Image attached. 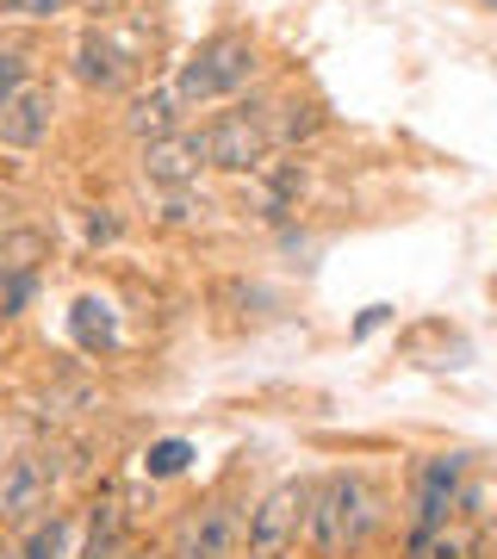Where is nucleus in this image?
<instances>
[{"mask_svg": "<svg viewBox=\"0 0 497 559\" xmlns=\"http://www.w3.org/2000/svg\"><path fill=\"white\" fill-rule=\"evenodd\" d=\"M69 540H75V516L69 510H44L20 540V559H69Z\"/></svg>", "mask_w": 497, "mask_h": 559, "instance_id": "f8f14e48", "label": "nucleus"}, {"mask_svg": "<svg viewBox=\"0 0 497 559\" xmlns=\"http://www.w3.org/2000/svg\"><path fill=\"white\" fill-rule=\"evenodd\" d=\"M466 498V454H436L417 473V522L411 528H448Z\"/></svg>", "mask_w": 497, "mask_h": 559, "instance_id": "6e6552de", "label": "nucleus"}, {"mask_svg": "<svg viewBox=\"0 0 497 559\" xmlns=\"http://www.w3.org/2000/svg\"><path fill=\"white\" fill-rule=\"evenodd\" d=\"M180 466H187V441H162L156 454H150V473H162V479L180 473Z\"/></svg>", "mask_w": 497, "mask_h": 559, "instance_id": "a211bd4d", "label": "nucleus"}, {"mask_svg": "<svg viewBox=\"0 0 497 559\" xmlns=\"http://www.w3.org/2000/svg\"><path fill=\"white\" fill-rule=\"evenodd\" d=\"M138 50L131 44H119L113 32H87V38L75 44V75L94 87V94H119V87H131L138 81Z\"/></svg>", "mask_w": 497, "mask_h": 559, "instance_id": "1a4fd4ad", "label": "nucleus"}, {"mask_svg": "<svg viewBox=\"0 0 497 559\" xmlns=\"http://www.w3.org/2000/svg\"><path fill=\"white\" fill-rule=\"evenodd\" d=\"M485 7H497V0H485Z\"/></svg>", "mask_w": 497, "mask_h": 559, "instance_id": "393cba45", "label": "nucleus"}, {"mask_svg": "<svg viewBox=\"0 0 497 559\" xmlns=\"http://www.w3.org/2000/svg\"><path fill=\"white\" fill-rule=\"evenodd\" d=\"M404 559H473V540L454 535V522H448V528H411Z\"/></svg>", "mask_w": 497, "mask_h": 559, "instance_id": "4468645a", "label": "nucleus"}, {"mask_svg": "<svg viewBox=\"0 0 497 559\" xmlns=\"http://www.w3.org/2000/svg\"><path fill=\"white\" fill-rule=\"evenodd\" d=\"M25 81H32V57L13 50V44H0V100H7V94H20Z\"/></svg>", "mask_w": 497, "mask_h": 559, "instance_id": "dca6fc26", "label": "nucleus"}, {"mask_svg": "<svg viewBox=\"0 0 497 559\" xmlns=\"http://www.w3.org/2000/svg\"><path fill=\"white\" fill-rule=\"evenodd\" d=\"M69 473L57 448H38V454H13L7 473H0V522H38L57 479Z\"/></svg>", "mask_w": 497, "mask_h": 559, "instance_id": "39448f33", "label": "nucleus"}, {"mask_svg": "<svg viewBox=\"0 0 497 559\" xmlns=\"http://www.w3.org/2000/svg\"><path fill=\"white\" fill-rule=\"evenodd\" d=\"M138 175L162 193H187L205 175V138L199 131H168L156 143H138Z\"/></svg>", "mask_w": 497, "mask_h": 559, "instance_id": "423d86ee", "label": "nucleus"}, {"mask_svg": "<svg viewBox=\"0 0 497 559\" xmlns=\"http://www.w3.org/2000/svg\"><path fill=\"white\" fill-rule=\"evenodd\" d=\"M492 293H497V286H492Z\"/></svg>", "mask_w": 497, "mask_h": 559, "instance_id": "a878e982", "label": "nucleus"}, {"mask_svg": "<svg viewBox=\"0 0 497 559\" xmlns=\"http://www.w3.org/2000/svg\"><path fill=\"white\" fill-rule=\"evenodd\" d=\"M305 510H311V479H280L242 522V559H286L305 535Z\"/></svg>", "mask_w": 497, "mask_h": 559, "instance_id": "7ed1b4c3", "label": "nucleus"}, {"mask_svg": "<svg viewBox=\"0 0 497 559\" xmlns=\"http://www.w3.org/2000/svg\"><path fill=\"white\" fill-rule=\"evenodd\" d=\"M119 559H162V554H150V547H125Z\"/></svg>", "mask_w": 497, "mask_h": 559, "instance_id": "4be33fe9", "label": "nucleus"}, {"mask_svg": "<svg viewBox=\"0 0 497 559\" xmlns=\"http://www.w3.org/2000/svg\"><path fill=\"white\" fill-rule=\"evenodd\" d=\"M0 559H20V547H7V540H0Z\"/></svg>", "mask_w": 497, "mask_h": 559, "instance_id": "5701e85b", "label": "nucleus"}, {"mask_svg": "<svg viewBox=\"0 0 497 559\" xmlns=\"http://www.w3.org/2000/svg\"><path fill=\"white\" fill-rule=\"evenodd\" d=\"M0 323H7V311H0Z\"/></svg>", "mask_w": 497, "mask_h": 559, "instance_id": "b1692460", "label": "nucleus"}, {"mask_svg": "<svg viewBox=\"0 0 497 559\" xmlns=\"http://www.w3.org/2000/svg\"><path fill=\"white\" fill-rule=\"evenodd\" d=\"M50 112H57L50 87H44V81H25L20 94L0 100V143H7V150H38V143L50 138Z\"/></svg>", "mask_w": 497, "mask_h": 559, "instance_id": "9d476101", "label": "nucleus"}, {"mask_svg": "<svg viewBox=\"0 0 497 559\" xmlns=\"http://www.w3.org/2000/svg\"><path fill=\"white\" fill-rule=\"evenodd\" d=\"M205 138V168H218V175H256L274 138H268V106L249 100V106H230L218 119L199 131Z\"/></svg>", "mask_w": 497, "mask_h": 559, "instance_id": "20e7f679", "label": "nucleus"}, {"mask_svg": "<svg viewBox=\"0 0 497 559\" xmlns=\"http://www.w3.org/2000/svg\"><path fill=\"white\" fill-rule=\"evenodd\" d=\"M175 559H242V516L224 498L199 503L193 516L180 522Z\"/></svg>", "mask_w": 497, "mask_h": 559, "instance_id": "0eeeda50", "label": "nucleus"}, {"mask_svg": "<svg viewBox=\"0 0 497 559\" xmlns=\"http://www.w3.org/2000/svg\"><path fill=\"white\" fill-rule=\"evenodd\" d=\"M261 57H256V38H242V32H212L205 44H193V57L180 62V100L187 106H212V100H230L242 94L249 81H256Z\"/></svg>", "mask_w": 497, "mask_h": 559, "instance_id": "f03ea898", "label": "nucleus"}, {"mask_svg": "<svg viewBox=\"0 0 497 559\" xmlns=\"http://www.w3.org/2000/svg\"><path fill=\"white\" fill-rule=\"evenodd\" d=\"M44 255H50V237L44 230H7L0 237V267H13V274H32Z\"/></svg>", "mask_w": 497, "mask_h": 559, "instance_id": "2eb2a0df", "label": "nucleus"}, {"mask_svg": "<svg viewBox=\"0 0 497 559\" xmlns=\"http://www.w3.org/2000/svg\"><path fill=\"white\" fill-rule=\"evenodd\" d=\"M379 528V491L360 473H330L311 479V510H305V540L318 559L360 554Z\"/></svg>", "mask_w": 497, "mask_h": 559, "instance_id": "f257e3e1", "label": "nucleus"}, {"mask_svg": "<svg viewBox=\"0 0 497 559\" xmlns=\"http://www.w3.org/2000/svg\"><path fill=\"white\" fill-rule=\"evenodd\" d=\"M473 554H478V559H497V498H492V510H478V540H473Z\"/></svg>", "mask_w": 497, "mask_h": 559, "instance_id": "6ab92c4d", "label": "nucleus"}, {"mask_svg": "<svg viewBox=\"0 0 497 559\" xmlns=\"http://www.w3.org/2000/svg\"><path fill=\"white\" fill-rule=\"evenodd\" d=\"M193 218H205V205H193L187 193H175V200L162 205V224H193Z\"/></svg>", "mask_w": 497, "mask_h": 559, "instance_id": "aec40b11", "label": "nucleus"}, {"mask_svg": "<svg viewBox=\"0 0 497 559\" xmlns=\"http://www.w3.org/2000/svg\"><path fill=\"white\" fill-rule=\"evenodd\" d=\"M180 119H187V100H180L175 81H156L150 94H138V100L125 106V131L138 143H156V138H168V131H180Z\"/></svg>", "mask_w": 497, "mask_h": 559, "instance_id": "9b49d317", "label": "nucleus"}, {"mask_svg": "<svg viewBox=\"0 0 497 559\" xmlns=\"http://www.w3.org/2000/svg\"><path fill=\"white\" fill-rule=\"evenodd\" d=\"M119 230H125L119 218H99V212L87 218V237H94V242H119Z\"/></svg>", "mask_w": 497, "mask_h": 559, "instance_id": "412c9836", "label": "nucleus"}, {"mask_svg": "<svg viewBox=\"0 0 497 559\" xmlns=\"http://www.w3.org/2000/svg\"><path fill=\"white\" fill-rule=\"evenodd\" d=\"M318 124H323V106L318 100H280V106H268V138H274V143L311 138Z\"/></svg>", "mask_w": 497, "mask_h": 559, "instance_id": "ddd939ff", "label": "nucleus"}, {"mask_svg": "<svg viewBox=\"0 0 497 559\" xmlns=\"http://www.w3.org/2000/svg\"><path fill=\"white\" fill-rule=\"evenodd\" d=\"M75 0H0V13H20V20H57Z\"/></svg>", "mask_w": 497, "mask_h": 559, "instance_id": "f3484780", "label": "nucleus"}]
</instances>
